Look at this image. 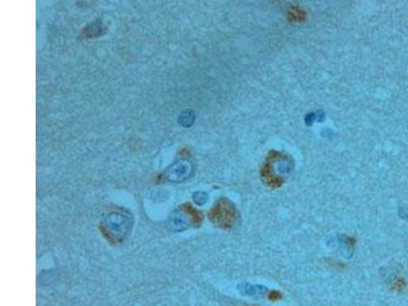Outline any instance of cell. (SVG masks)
<instances>
[{
    "instance_id": "cell-1",
    "label": "cell",
    "mask_w": 408,
    "mask_h": 306,
    "mask_svg": "<svg viewBox=\"0 0 408 306\" xmlns=\"http://www.w3.org/2000/svg\"><path fill=\"white\" fill-rule=\"evenodd\" d=\"M240 213L228 198H219L208 212L209 220L221 229H232L239 221Z\"/></svg>"
},
{
    "instance_id": "cell-2",
    "label": "cell",
    "mask_w": 408,
    "mask_h": 306,
    "mask_svg": "<svg viewBox=\"0 0 408 306\" xmlns=\"http://www.w3.org/2000/svg\"><path fill=\"white\" fill-rule=\"evenodd\" d=\"M181 209L191 218V221L194 226H200V223L203 219V214L199 210L194 208L190 203L183 204L181 206Z\"/></svg>"
},
{
    "instance_id": "cell-3",
    "label": "cell",
    "mask_w": 408,
    "mask_h": 306,
    "mask_svg": "<svg viewBox=\"0 0 408 306\" xmlns=\"http://www.w3.org/2000/svg\"><path fill=\"white\" fill-rule=\"evenodd\" d=\"M406 280L402 276H397L391 282V289L396 292H402L406 289Z\"/></svg>"
},
{
    "instance_id": "cell-4",
    "label": "cell",
    "mask_w": 408,
    "mask_h": 306,
    "mask_svg": "<svg viewBox=\"0 0 408 306\" xmlns=\"http://www.w3.org/2000/svg\"><path fill=\"white\" fill-rule=\"evenodd\" d=\"M288 16L290 22H302L305 18V11L301 10L299 7H292L288 12Z\"/></svg>"
},
{
    "instance_id": "cell-5",
    "label": "cell",
    "mask_w": 408,
    "mask_h": 306,
    "mask_svg": "<svg viewBox=\"0 0 408 306\" xmlns=\"http://www.w3.org/2000/svg\"><path fill=\"white\" fill-rule=\"evenodd\" d=\"M282 294L279 292V291H277V290H273V291H271L270 293H269V295H268V298H269V300H271V301H273V302H276V301H279V300H281L282 299Z\"/></svg>"
},
{
    "instance_id": "cell-6",
    "label": "cell",
    "mask_w": 408,
    "mask_h": 306,
    "mask_svg": "<svg viewBox=\"0 0 408 306\" xmlns=\"http://www.w3.org/2000/svg\"><path fill=\"white\" fill-rule=\"evenodd\" d=\"M250 306H254V305H250Z\"/></svg>"
}]
</instances>
